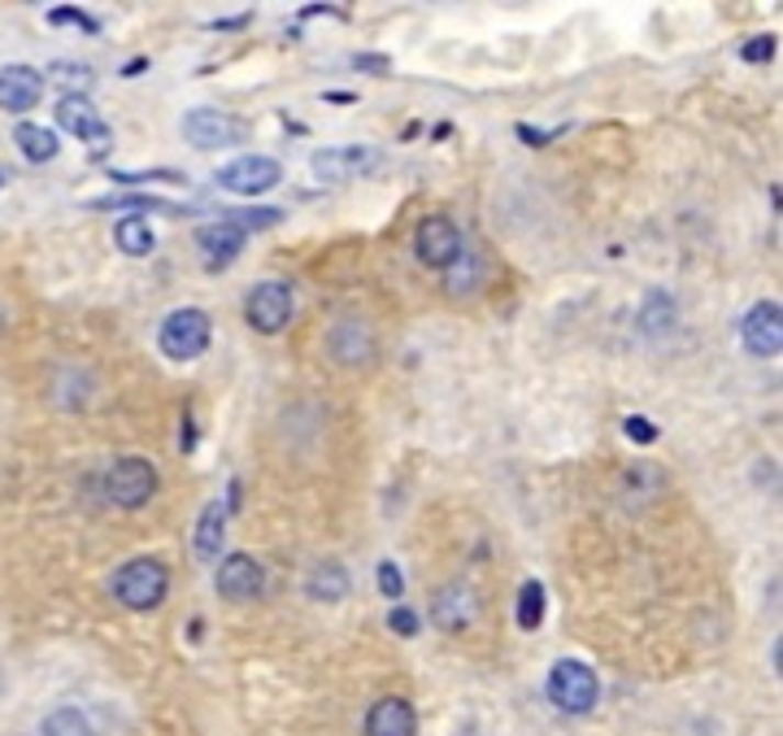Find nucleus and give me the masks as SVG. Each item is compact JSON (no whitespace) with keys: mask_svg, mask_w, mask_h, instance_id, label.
I'll return each mask as SVG.
<instances>
[{"mask_svg":"<svg viewBox=\"0 0 783 736\" xmlns=\"http://www.w3.org/2000/svg\"><path fill=\"white\" fill-rule=\"evenodd\" d=\"M48 79L53 83H61V88H75L70 97H83L88 88H92V66H75V62H53L48 66ZM44 79V83H48Z\"/></svg>","mask_w":783,"mask_h":736,"instance_id":"24","label":"nucleus"},{"mask_svg":"<svg viewBox=\"0 0 783 736\" xmlns=\"http://www.w3.org/2000/svg\"><path fill=\"white\" fill-rule=\"evenodd\" d=\"M279 179H283L279 161H275V157H261V153H244V157L226 161L223 170H219V183H223L226 192H235V197L270 192Z\"/></svg>","mask_w":783,"mask_h":736,"instance_id":"6","label":"nucleus"},{"mask_svg":"<svg viewBox=\"0 0 783 736\" xmlns=\"http://www.w3.org/2000/svg\"><path fill=\"white\" fill-rule=\"evenodd\" d=\"M44 736H92V724H88V715L83 711H75V706H57L48 720H44Z\"/></svg>","mask_w":783,"mask_h":736,"instance_id":"22","label":"nucleus"},{"mask_svg":"<svg viewBox=\"0 0 783 736\" xmlns=\"http://www.w3.org/2000/svg\"><path fill=\"white\" fill-rule=\"evenodd\" d=\"M214 584H219V593H223L226 602H253L266 589V567L253 554H231V558L219 562Z\"/></svg>","mask_w":783,"mask_h":736,"instance_id":"10","label":"nucleus"},{"mask_svg":"<svg viewBox=\"0 0 783 736\" xmlns=\"http://www.w3.org/2000/svg\"><path fill=\"white\" fill-rule=\"evenodd\" d=\"M414 248H418V261L432 266V270H448L457 257H461V232L452 227V219L445 214H432L418 223V236H414Z\"/></svg>","mask_w":783,"mask_h":736,"instance_id":"9","label":"nucleus"},{"mask_svg":"<svg viewBox=\"0 0 783 736\" xmlns=\"http://www.w3.org/2000/svg\"><path fill=\"white\" fill-rule=\"evenodd\" d=\"M353 66H361V70H388L383 57H353Z\"/></svg>","mask_w":783,"mask_h":736,"instance_id":"32","label":"nucleus"},{"mask_svg":"<svg viewBox=\"0 0 783 736\" xmlns=\"http://www.w3.org/2000/svg\"><path fill=\"white\" fill-rule=\"evenodd\" d=\"M418 720L405 698H379L366 715V736H414Z\"/></svg>","mask_w":783,"mask_h":736,"instance_id":"15","label":"nucleus"},{"mask_svg":"<svg viewBox=\"0 0 783 736\" xmlns=\"http://www.w3.org/2000/svg\"><path fill=\"white\" fill-rule=\"evenodd\" d=\"M374 161H379L374 148H323V153H314V175L323 183H348L353 175L370 170Z\"/></svg>","mask_w":783,"mask_h":736,"instance_id":"13","label":"nucleus"},{"mask_svg":"<svg viewBox=\"0 0 783 736\" xmlns=\"http://www.w3.org/2000/svg\"><path fill=\"white\" fill-rule=\"evenodd\" d=\"M105 492H110L113 505L122 510H139L148 505V497L157 492V471L148 458H118L105 476Z\"/></svg>","mask_w":783,"mask_h":736,"instance_id":"4","label":"nucleus"},{"mask_svg":"<svg viewBox=\"0 0 783 736\" xmlns=\"http://www.w3.org/2000/svg\"><path fill=\"white\" fill-rule=\"evenodd\" d=\"M244 319H248L257 332H266V336L283 332V327L292 323V288L279 283V279L257 283V288L248 292V301H244Z\"/></svg>","mask_w":783,"mask_h":736,"instance_id":"5","label":"nucleus"},{"mask_svg":"<svg viewBox=\"0 0 783 736\" xmlns=\"http://www.w3.org/2000/svg\"><path fill=\"white\" fill-rule=\"evenodd\" d=\"M113 241L118 248L126 253V257H148L153 253V227H148V219H118V227H113Z\"/></svg>","mask_w":783,"mask_h":736,"instance_id":"21","label":"nucleus"},{"mask_svg":"<svg viewBox=\"0 0 783 736\" xmlns=\"http://www.w3.org/2000/svg\"><path fill=\"white\" fill-rule=\"evenodd\" d=\"M166 589H170V571L157 558H131L113 576V598L126 611H153V606H161Z\"/></svg>","mask_w":783,"mask_h":736,"instance_id":"1","label":"nucleus"},{"mask_svg":"<svg viewBox=\"0 0 783 736\" xmlns=\"http://www.w3.org/2000/svg\"><path fill=\"white\" fill-rule=\"evenodd\" d=\"M44 97V75L31 66H4L0 70V110L9 114H26L35 110Z\"/></svg>","mask_w":783,"mask_h":736,"instance_id":"11","label":"nucleus"},{"mask_svg":"<svg viewBox=\"0 0 783 736\" xmlns=\"http://www.w3.org/2000/svg\"><path fill=\"white\" fill-rule=\"evenodd\" d=\"M545 623V584L540 580H527L523 593H518V627H540Z\"/></svg>","mask_w":783,"mask_h":736,"instance_id":"23","label":"nucleus"},{"mask_svg":"<svg viewBox=\"0 0 783 736\" xmlns=\"http://www.w3.org/2000/svg\"><path fill=\"white\" fill-rule=\"evenodd\" d=\"M235 505V497L231 501H210L205 510H201V523H197V554L205 558V562H219V549H223V536H226V510Z\"/></svg>","mask_w":783,"mask_h":736,"instance_id":"18","label":"nucleus"},{"mask_svg":"<svg viewBox=\"0 0 783 736\" xmlns=\"http://www.w3.org/2000/svg\"><path fill=\"white\" fill-rule=\"evenodd\" d=\"M388 627H392L396 636H418V614L410 611V606H392V614H388Z\"/></svg>","mask_w":783,"mask_h":736,"instance_id":"28","label":"nucleus"},{"mask_svg":"<svg viewBox=\"0 0 783 736\" xmlns=\"http://www.w3.org/2000/svg\"><path fill=\"white\" fill-rule=\"evenodd\" d=\"M13 140H18V148H22L31 161H53V157H57V131H48V126L18 123Z\"/></svg>","mask_w":783,"mask_h":736,"instance_id":"20","label":"nucleus"},{"mask_svg":"<svg viewBox=\"0 0 783 736\" xmlns=\"http://www.w3.org/2000/svg\"><path fill=\"white\" fill-rule=\"evenodd\" d=\"M474 593L466 589V584H445L440 593H436V602H432V618L445 627V632H461L470 618H474Z\"/></svg>","mask_w":783,"mask_h":736,"instance_id":"17","label":"nucleus"},{"mask_svg":"<svg viewBox=\"0 0 783 736\" xmlns=\"http://www.w3.org/2000/svg\"><path fill=\"white\" fill-rule=\"evenodd\" d=\"M48 22H57V26H83V31H97V22L92 18H83L79 9H70V4H57L53 13H48Z\"/></svg>","mask_w":783,"mask_h":736,"instance_id":"29","label":"nucleus"},{"mask_svg":"<svg viewBox=\"0 0 783 736\" xmlns=\"http://www.w3.org/2000/svg\"><path fill=\"white\" fill-rule=\"evenodd\" d=\"M0 183H9V179H4V170H0Z\"/></svg>","mask_w":783,"mask_h":736,"instance_id":"33","label":"nucleus"},{"mask_svg":"<svg viewBox=\"0 0 783 736\" xmlns=\"http://www.w3.org/2000/svg\"><path fill=\"white\" fill-rule=\"evenodd\" d=\"M305 593H310V602L336 606V602L348 598V571H344L339 562H318V567L310 571V580H305Z\"/></svg>","mask_w":783,"mask_h":736,"instance_id":"19","label":"nucleus"},{"mask_svg":"<svg viewBox=\"0 0 783 736\" xmlns=\"http://www.w3.org/2000/svg\"><path fill=\"white\" fill-rule=\"evenodd\" d=\"M379 593L388 598V602H401V593H405V580H401V567L388 558V562H379Z\"/></svg>","mask_w":783,"mask_h":736,"instance_id":"25","label":"nucleus"},{"mask_svg":"<svg viewBox=\"0 0 783 736\" xmlns=\"http://www.w3.org/2000/svg\"><path fill=\"white\" fill-rule=\"evenodd\" d=\"M518 135H523L527 144H549V140H553L558 131H532V126H518Z\"/></svg>","mask_w":783,"mask_h":736,"instance_id":"31","label":"nucleus"},{"mask_svg":"<svg viewBox=\"0 0 783 736\" xmlns=\"http://www.w3.org/2000/svg\"><path fill=\"white\" fill-rule=\"evenodd\" d=\"M244 241H248V232H244L231 214H223L219 223H205V227L197 232V245L205 248L210 266H231V261H235V253L244 248Z\"/></svg>","mask_w":783,"mask_h":736,"instance_id":"14","label":"nucleus"},{"mask_svg":"<svg viewBox=\"0 0 783 736\" xmlns=\"http://www.w3.org/2000/svg\"><path fill=\"white\" fill-rule=\"evenodd\" d=\"M623 427H627V436H631V441H640V445H653V441H658V427H653L649 419H636V414H631Z\"/></svg>","mask_w":783,"mask_h":736,"instance_id":"30","label":"nucleus"},{"mask_svg":"<svg viewBox=\"0 0 783 736\" xmlns=\"http://www.w3.org/2000/svg\"><path fill=\"white\" fill-rule=\"evenodd\" d=\"M332 354H336L344 367L370 363V354H374V336H370V327H366L361 319H344V323H336V332H332Z\"/></svg>","mask_w":783,"mask_h":736,"instance_id":"16","label":"nucleus"},{"mask_svg":"<svg viewBox=\"0 0 783 736\" xmlns=\"http://www.w3.org/2000/svg\"><path fill=\"white\" fill-rule=\"evenodd\" d=\"M235 135H239V123L231 114H219V110H192L183 119V140L192 148H226Z\"/></svg>","mask_w":783,"mask_h":736,"instance_id":"12","label":"nucleus"},{"mask_svg":"<svg viewBox=\"0 0 783 736\" xmlns=\"http://www.w3.org/2000/svg\"><path fill=\"white\" fill-rule=\"evenodd\" d=\"M210 336H214L210 314L197 310V305H183V310H170V314H166L157 345H161V354H166L170 363H192V358H201V354L210 349Z\"/></svg>","mask_w":783,"mask_h":736,"instance_id":"2","label":"nucleus"},{"mask_svg":"<svg viewBox=\"0 0 783 736\" xmlns=\"http://www.w3.org/2000/svg\"><path fill=\"white\" fill-rule=\"evenodd\" d=\"M57 126H66L70 135H79V140H88L92 144V153L97 157H105L113 144V131L110 123L97 114V105L88 101V97H61V105H57Z\"/></svg>","mask_w":783,"mask_h":736,"instance_id":"8","label":"nucleus"},{"mask_svg":"<svg viewBox=\"0 0 783 736\" xmlns=\"http://www.w3.org/2000/svg\"><path fill=\"white\" fill-rule=\"evenodd\" d=\"M596 693H601V684H596V671L588 662H579V658L553 662V671H549V698H553L558 711L588 715L596 706Z\"/></svg>","mask_w":783,"mask_h":736,"instance_id":"3","label":"nucleus"},{"mask_svg":"<svg viewBox=\"0 0 783 736\" xmlns=\"http://www.w3.org/2000/svg\"><path fill=\"white\" fill-rule=\"evenodd\" d=\"M775 48H780V40H775V35H758V40H749V44L740 48V57H745V62H753V66H762V62H771V57H775Z\"/></svg>","mask_w":783,"mask_h":736,"instance_id":"27","label":"nucleus"},{"mask_svg":"<svg viewBox=\"0 0 783 736\" xmlns=\"http://www.w3.org/2000/svg\"><path fill=\"white\" fill-rule=\"evenodd\" d=\"M740 341L753 358H780L783 349V310L780 301H758L740 319Z\"/></svg>","mask_w":783,"mask_h":736,"instance_id":"7","label":"nucleus"},{"mask_svg":"<svg viewBox=\"0 0 783 736\" xmlns=\"http://www.w3.org/2000/svg\"><path fill=\"white\" fill-rule=\"evenodd\" d=\"M97 210H170V205L157 197H105L97 201Z\"/></svg>","mask_w":783,"mask_h":736,"instance_id":"26","label":"nucleus"}]
</instances>
